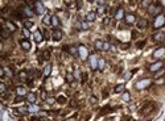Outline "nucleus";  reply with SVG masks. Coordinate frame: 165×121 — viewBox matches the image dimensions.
I'll use <instances>...</instances> for the list:
<instances>
[{"label":"nucleus","mask_w":165,"mask_h":121,"mask_svg":"<svg viewBox=\"0 0 165 121\" xmlns=\"http://www.w3.org/2000/svg\"><path fill=\"white\" fill-rule=\"evenodd\" d=\"M25 97H27V101L29 104H34L36 103V94L34 92H28V95Z\"/></svg>","instance_id":"obj_18"},{"label":"nucleus","mask_w":165,"mask_h":121,"mask_svg":"<svg viewBox=\"0 0 165 121\" xmlns=\"http://www.w3.org/2000/svg\"><path fill=\"white\" fill-rule=\"evenodd\" d=\"M156 84H165V79H162V78L159 79V80L156 82Z\"/></svg>","instance_id":"obj_50"},{"label":"nucleus","mask_w":165,"mask_h":121,"mask_svg":"<svg viewBox=\"0 0 165 121\" xmlns=\"http://www.w3.org/2000/svg\"><path fill=\"white\" fill-rule=\"evenodd\" d=\"M140 121H148V120H140Z\"/></svg>","instance_id":"obj_55"},{"label":"nucleus","mask_w":165,"mask_h":121,"mask_svg":"<svg viewBox=\"0 0 165 121\" xmlns=\"http://www.w3.org/2000/svg\"><path fill=\"white\" fill-rule=\"evenodd\" d=\"M4 25H5V28L8 29L11 33L16 30V25H15V22H12L11 20H4Z\"/></svg>","instance_id":"obj_12"},{"label":"nucleus","mask_w":165,"mask_h":121,"mask_svg":"<svg viewBox=\"0 0 165 121\" xmlns=\"http://www.w3.org/2000/svg\"><path fill=\"white\" fill-rule=\"evenodd\" d=\"M122 99H123V101H129V100H131V95H129V92H123Z\"/></svg>","instance_id":"obj_30"},{"label":"nucleus","mask_w":165,"mask_h":121,"mask_svg":"<svg viewBox=\"0 0 165 121\" xmlns=\"http://www.w3.org/2000/svg\"><path fill=\"white\" fill-rule=\"evenodd\" d=\"M78 53H79V58L81 59H86L89 57V53H87V49H86L83 45H81L79 48H78Z\"/></svg>","instance_id":"obj_9"},{"label":"nucleus","mask_w":165,"mask_h":121,"mask_svg":"<svg viewBox=\"0 0 165 121\" xmlns=\"http://www.w3.org/2000/svg\"><path fill=\"white\" fill-rule=\"evenodd\" d=\"M50 72H52V65H46V66L44 67V71H42L44 77H45V78H48L49 75H50Z\"/></svg>","instance_id":"obj_22"},{"label":"nucleus","mask_w":165,"mask_h":121,"mask_svg":"<svg viewBox=\"0 0 165 121\" xmlns=\"http://www.w3.org/2000/svg\"><path fill=\"white\" fill-rule=\"evenodd\" d=\"M45 101L48 103V104H53L54 101H56V99H54V97H48V99H46Z\"/></svg>","instance_id":"obj_46"},{"label":"nucleus","mask_w":165,"mask_h":121,"mask_svg":"<svg viewBox=\"0 0 165 121\" xmlns=\"http://www.w3.org/2000/svg\"><path fill=\"white\" fill-rule=\"evenodd\" d=\"M33 37H34V42H37V43H40V42H42V40H44V37H42V33H41V30H36V32L33 33Z\"/></svg>","instance_id":"obj_13"},{"label":"nucleus","mask_w":165,"mask_h":121,"mask_svg":"<svg viewBox=\"0 0 165 121\" xmlns=\"http://www.w3.org/2000/svg\"><path fill=\"white\" fill-rule=\"evenodd\" d=\"M89 63L91 66L92 70H98V65H99V58L95 57V55H90L89 58Z\"/></svg>","instance_id":"obj_5"},{"label":"nucleus","mask_w":165,"mask_h":121,"mask_svg":"<svg viewBox=\"0 0 165 121\" xmlns=\"http://www.w3.org/2000/svg\"><path fill=\"white\" fill-rule=\"evenodd\" d=\"M9 36H11V32H9V30L5 28V25H4V26L2 28V37H3V38H8Z\"/></svg>","instance_id":"obj_25"},{"label":"nucleus","mask_w":165,"mask_h":121,"mask_svg":"<svg viewBox=\"0 0 165 121\" xmlns=\"http://www.w3.org/2000/svg\"><path fill=\"white\" fill-rule=\"evenodd\" d=\"M66 5H69V8H75L77 7V2H65ZM78 8V7H77Z\"/></svg>","instance_id":"obj_37"},{"label":"nucleus","mask_w":165,"mask_h":121,"mask_svg":"<svg viewBox=\"0 0 165 121\" xmlns=\"http://www.w3.org/2000/svg\"><path fill=\"white\" fill-rule=\"evenodd\" d=\"M66 80H67L69 83H73V80H74V77H73V75L70 74V72H67V74H66Z\"/></svg>","instance_id":"obj_39"},{"label":"nucleus","mask_w":165,"mask_h":121,"mask_svg":"<svg viewBox=\"0 0 165 121\" xmlns=\"http://www.w3.org/2000/svg\"><path fill=\"white\" fill-rule=\"evenodd\" d=\"M94 45H95V49H98V50H103V45H104V42L102 41V40H97Z\"/></svg>","instance_id":"obj_27"},{"label":"nucleus","mask_w":165,"mask_h":121,"mask_svg":"<svg viewBox=\"0 0 165 121\" xmlns=\"http://www.w3.org/2000/svg\"><path fill=\"white\" fill-rule=\"evenodd\" d=\"M116 20H122L125 17V14H124V9L122 8V7H119V8H116L115 9V16H114Z\"/></svg>","instance_id":"obj_11"},{"label":"nucleus","mask_w":165,"mask_h":121,"mask_svg":"<svg viewBox=\"0 0 165 121\" xmlns=\"http://www.w3.org/2000/svg\"><path fill=\"white\" fill-rule=\"evenodd\" d=\"M42 58H44V60H49V59H50V53H49L48 50H45V51L42 53Z\"/></svg>","instance_id":"obj_36"},{"label":"nucleus","mask_w":165,"mask_h":121,"mask_svg":"<svg viewBox=\"0 0 165 121\" xmlns=\"http://www.w3.org/2000/svg\"><path fill=\"white\" fill-rule=\"evenodd\" d=\"M66 51H69L72 55H74V57H79V53H78V49L77 48H74V46H65L64 48Z\"/></svg>","instance_id":"obj_14"},{"label":"nucleus","mask_w":165,"mask_h":121,"mask_svg":"<svg viewBox=\"0 0 165 121\" xmlns=\"http://www.w3.org/2000/svg\"><path fill=\"white\" fill-rule=\"evenodd\" d=\"M125 22H127L128 25H131V24H133V22L136 21V19H135V14H132V13H129V14H125Z\"/></svg>","instance_id":"obj_19"},{"label":"nucleus","mask_w":165,"mask_h":121,"mask_svg":"<svg viewBox=\"0 0 165 121\" xmlns=\"http://www.w3.org/2000/svg\"><path fill=\"white\" fill-rule=\"evenodd\" d=\"M62 37H64V33H62V30L61 29H54L53 30V33H52V38L54 41H60Z\"/></svg>","instance_id":"obj_8"},{"label":"nucleus","mask_w":165,"mask_h":121,"mask_svg":"<svg viewBox=\"0 0 165 121\" xmlns=\"http://www.w3.org/2000/svg\"><path fill=\"white\" fill-rule=\"evenodd\" d=\"M165 74V67H162V69H160L157 72H155V78L157 79V78H160V77H162V75Z\"/></svg>","instance_id":"obj_29"},{"label":"nucleus","mask_w":165,"mask_h":121,"mask_svg":"<svg viewBox=\"0 0 165 121\" xmlns=\"http://www.w3.org/2000/svg\"><path fill=\"white\" fill-rule=\"evenodd\" d=\"M27 77H28V72H27V71H21V72H20V79H21V80H28Z\"/></svg>","instance_id":"obj_38"},{"label":"nucleus","mask_w":165,"mask_h":121,"mask_svg":"<svg viewBox=\"0 0 165 121\" xmlns=\"http://www.w3.org/2000/svg\"><path fill=\"white\" fill-rule=\"evenodd\" d=\"M33 11L36 14H44L45 13V7L41 2H34V7H33Z\"/></svg>","instance_id":"obj_4"},{"label":"nucleus","mask_w":165,"mask_h":121,"mask_svg":"<svg viewBox=\"0 0 165 121\" xmlns=\"http://www.w3.org/2000/svg\"><path fill=\"white\" fill-rule=\"evenodd\" d=\"M3 70H4V75H7V77H9V78H12V77H13V72H12V70H11V69L5 67V69H3Z\"/></svg>","instance_id":"obj_32"},{"label":"nucleus","mask_w":165,"mask_h":121,"mask_svg":"<svg viewBox=\"0 0 165 121\" xmlns=\"http://www.w3.org/2000/svg\"><path fill=\"white\" fill-rule=\"evenodd\" d=\"M52 25H53V28H56V29H58V26L61 25L60 19H58V16H56V14H53V16H52Z\"/></svg>","instance_id":"obj_20"},{"label":"nucleus","mask_w":165,"mask_h":121,"mask_svg":"<svg viewBox=\"0 0 165 121\" xmlns=\"http://www.w3.org/2000/svg\"><path fill=\"white\" fill-rule=\"evenodd\" d=\"M20 45H21V49H24V50H29L30 48H32V45H30V42H29L27 38L21 40V41H20Z\"/></svg>","instance_id":"obj_16"},{"label":"nucleus","mask_w":165,"mask_h":121,"mask_svg":"<svg viewBox=\"0 0 165 121\" xmlns=\"http://www.w3.org/2000/svg\"><path fill=\"white\" fill-rule=\"evenodd\" d=\"M82 29H89V24H87V21H82Z\"/></svg>","instance_id":"obj_48"},{"label":"nucleus","mask_w":165,"mask_h":121,"mask_svg":"<svg viewBox=\"0 0 165 121\" xmlns=\"http://www.w3.org/2000/svg\"><path fill=\"white\" fill-rule=\"evenodd\" d=\"M151 79H141V80H139L136 84H135V88L136 89H139V91H141V89H144V88H148L149 86H151Z\"/></svg>","instance_id":"obj_3"},{"label":"nucleus","mask_w":165,"mask_h":121,"mask_svg":"<svg viewBox=\"0 0 165 121\" xmlns=\"http://www.w3.org/2000/svg\"><path fill=\"white\" fill-rule=\"evenodd\" d=\"M165 25V14L160 13L159 16L155 17V21H153V28L155 29H160Z\"/></svg>","instance_id":"obj_1"},{"label":"nucleus","mask_w":165,"mask_h":121,"mask_svg":"<svg viewBox=\"0 0 165 121\" xmlns=\"http://www.w3.org/2000/svg\"><path fill=\"white\" fill-rule=\"evenodd\" d=\"M104 69V59L103 58H99V65H98V70H103Z\"/></svg>","instance_id":"obj_34"},{"label":"nucleus","mask_w":165,"mask_h":121,"mask_svg":"<svg viewBox=\"0 0 165 121\" xmlns=\"http://www.w3.org/2000/svg\"><path fill=\"white\" fill-rule=\"evenodd\" d=\"M57 100H58V103H61V104H65V103H66V97H65V96H60Z\"/></svg>","instance_id":"obj_43"},{"label":"nucleus","mask_w":165,"mask_h":121,"mask_svg":"<svg viewBox=\"0 0 165 121\" xmlns=\"http://www.w3.org/2000/svg\"><path fill=\"white\" fill-rule=\"evenodd\" d=\"M152 3L151 2H148V0H144V2H141V5H144V7H147L148 5V8H149V5H151Z\"/></svg>","instance_id":"obj_47"},{"label":"nucleus","mask_w":165,"mask_h":121,"mask_svg":"<svg viewBox=\"0 0 165 121\" xmlns=\"http://www.w3.org/2000/svg\"><path fill=\"white\" fill-rule=\"evenodd\" d=\"M120 48H122L123 50H128V49H129V43H122Z\"/></svg>","instance_id":"obj_45"},{"label":"nucleus","mask_w":165,"mask_h":121,"mask_svg":"<svg viewBox=\"0 0 165 121\" xmlns=\"http://www.w3.org/2000/svg\"><path fill=\"white\" fill-rule=\"evenodd\" d=\"M32 26H33V21L32 20H25L24 21V28L25 29H30Z\"/></svg>","instance_id":"obj_28"},{"label":"nucleus","mask_w":165,"mask_h":121,"mask_svg":"<svg viewBox=\"0 0 165 121\" xmlns=\"http://www.w3.org/2000/svg\"><path fill=\"white\" fill-rule=\"evenodd\" d=\"M42 21H44L45 25H50V24H52V16H45Z\"/></svg>","instance_id":"obj_35"},{"label":"nucleus","mask_w":165,"mask_h":121,"mask_svg":"<svg viewBox=\"0 0 165 121\" xmlns=\"http://www.w3.org/2000/svg\"><path fill=\"white\" fill-rule=\"evenodd\" d=\"M165 54V48H159V49H156L155 51H153V58H160V57H162Z\"/></svg>","instance_id":"obj_15"},{"label":"nucleus","mask_w":165,"mask_h":121,"mask_svg":"<svg viewBox=\"0 0 165 121\" xmlns=\"http://www.w3.org/2000/svg\"><path fill=\"white\" fill-rule=\"evenodd\" d=\"M152 38H153L156 42H162V41H165V33H162V32H156V33L152 36Z\"/></svg>","instance_id":"obj_10"},{"label":"nucleus","mask_w":165,"mask_h":121,"mask_svg":"<svg viewBox=\"0 0 165 121\" xmlns=\"http://www.w3.org/2000/svg\"><path fill=\"white\" fill-rule=\"evenodd\" d=\"M162 11V7L160 5V4H151L149 5V8H148V12L152 14V16H159L160 14V12Z\"/></svg>","instance_id":"obj_2"},{"label":"nucleus","mask_w":165,"mask_h":121,"mask_svg":"<svg viewBox=\"0 0 165 121\" xmlns=\"http://www.w3.org/2000/svg\"><path fill=\"white\" fill-rule=\"evenodd\" d=\"M95 19H97V12H89L86 14V21H89V22L95 21Z\"/></svg>","instance_id":"obj_21"},{"label":"nucleus","mask_w":165,"mask_h":121,"mask_svg":"<svg viewBox=\"0 0 165 121\" xmlns=\"http://www.w3.org/2000/svg\"><path fill=\"white\" fill-rule=\"evenodd\" d=\"M17 112L21 113V115H27V113L29 112V108H27V107H21V108L17 109Z\"/></svg>","instance_id":"obj_33"},{"label":"nucleus","mask_w":165,"mask_h":121,"mask_svg":"<svg viewBox=\"0 0 165 121\" xmlns=\"http://www.w3.org/2000/svg\"><path fill=\"white\" fill-rule=\"evenodd\" d=\"M110 48H111V45H110L108 42H104V45H103V50L107 51V50H110Z\"/></svg>","instance_id":"obj_44"},{"label":"nucleus","mask_w":165,"mask_h":121,"mask_svg":"<svg viewBox=\"0 0 165 121\" xmlns=\"http://www.w3.org/2000/svg\"><path fill=\"white\" fill-rule=\"evenodd\" d=\"M124 89H125V86H124V84H117V86L115 87V89H114V91H115L116 94H123V92H124Z\"/></svg>","instance_id":"obj_26"},{"label":"nucleus","mask_w":165,"mask_h":121,"mask_svg":"<svg viewBox=\"0 0 165 121\" xmlns=\"http://www.w3.org/2000/svg\"><path fill=\"white\" fill-rule=\"evenodd\" d=\"M151 111H153V104L147 105L145 108H143V109L140 111V113H141V115H147V113H151Z\"/></svg>","instance_id":"obj_23"},{"label":"nucleus","mask_w":165,"mask_h":121,"mask_svg":"<svg viewBox=\"0 0 165 121\" xmlns=\"http://www.w3.org/2000/svg\"><path fill=\"white\" fill-rule=\"evenodd\" d=\"M0 92H2V94H5L7 92V87H5L4 83H0Z\"/></svg>","instance_id":"obj_41"},{"label":"nucleus","mask_w":165,"mask_h":121,"mask_svg":"<svg viewBox=\"0 0 165 121\" xmlns=\"http://www.w3.org/2000/svg\"><path fill=\"white\" fill-rule=\"evenodd\" d=\"M103 24H104V25H107V24H110V19H108V17H106V19L103 20Z\"/></svg>","instance_id":"obj_53"},{"label":"nucleus","mask_w":165,"mask_h":121,"mask_svg":"<svg viewBox=\"0 0 165 121\" xmlns=\"http://www.w3.org/2000/svg\"><path fill=\"white\" fill-rule=\"evenodd\" d=\"M21 11H22V14H24V17H32L33 13H34V11H32V7H27V5L22 7Z\"/></svg>","instance_id":"obj_7"},{"label":"nucleus","mask_w":165,"mask_h":121,"mask_svg":"<svg viewBox=\"0 0 165 121\" xmlns=\"http://www.w3.org/2000/svg\"><path fill=\"white\" fill-rule=\"evenodd\" d=\"M160 69H162V60H159V62H155L149 66V71L151 72H157Z\"/></svg>","instance_id":"obj_6"},{"label":"nucleus","mask_w":165,"mask_h":121,"mask_svg":"<svg viewBox=\"0 0 165 121\" xmlns=\"http://www.w3.org/2000/svg\"><path fill=\"white\" fill-rule=\"evenodd\" d=\"M137 26H139V28H147V26H148V20H145V19L137 20Z\"/></svg>","instance_id":"obj_24"},{"label":"nucleus","mask_w":165,"mask_h":121,"mask_svg":"<svg viewBox=\"0 0 165 121\" xmlns=\"http://www.w3.org/2000/svg\"><path fill=\"white\" fill-rule=\"evenodd\" d=\"M41 97H42V100H46V99H48V95H46L45 91H42V92H41Z\"/></svg>","instance_id":"obj_49"},{"label":"nucleus","mask_w":165,"mask_h":121,"mask_svg":"<svg viewBox=\"0 0 165 121\" xmlns=\"http://www.w3.org/2000/svg\"><path fill=\"white\" fill-rule=\"evenodd\" d=\"M135 72V71H129V72H127V74H124V79L125 80H128V79H131V77H132V74Z\"/></svg>","instance_id":"obj_42"},{"label":"nucleus","mask_w":165,"mask_h":121,"mask_svg":"<svg viewBox=\"0 0 165 121\" xmlns=\"http://www.w3.org/2000/svg\"><path fill=\"white\" fill-rule=\"evenodd\" d=\"M82 79L86 80V79H87V75H86V74H82Z\"/></svg>","instance_id":"obj_54"},{"label":"nucleus","mask_w":165,"mask_h":121,"mask_svg":"<svg viewBox=\"0 0 165 121\" xmlns=\"http://www.w3.org/2000/svg\"><path fill=\"white\" fill-rule=\"evenodd\" d=\"M106 9H107V8H106L104 5H99L98 9H97V14H103V13L106 12Z\"/></svg>","instance_id":"obj_31"},{"label":"nucleus","mask_w":165,"mask_h":121,"mask_svg":"<svg viewBox=\"0 0 165 121\" xmlns=\"http://www.w3.org/2000/svg\"><path fill=\"white\" fill-rule=\"evenodd\" d=\"M22 33H24V36H25V37H29V30H28V29H25V28H24V29H22Z\"/></svg>","instance_id":"obj_51"},{"label":"nucleus","mask_w":165,"mask_h":121,"mask_svg":"<svg viewBox=\"0 0 165 121\" xmlns=\"http://www.w3.org/2000/svg\"><path fill=\"white\" fill-rule=\"evenodd\" d=\"M16 95L17 96H27L28 95V92H27V89L24 88V87H21V86H19V87H16Z\"/></svg>","instance_id":"obj_17"},{"label":"nucleus","mask_w":165,"mask_h":121,"mask_svg":"<svg viewBox=\"0 0 165 121\" xmlns=\"http://www.w3.org/2000/svg\"><path fill=\"white\" fill-rule=\"evenodd\" d=\"M144 45H145V42L143 41V42H139V43H136V46H137V48H143Z\"/></svg>","instance_id":"obj_52"},{"label":"nucleus","mask_w":165,"mask_h":121,"mask_svg":"<svg viewBox=\"0 0 165 121\" xmlns=\"http://www.w3.org/2000/svg\"><path fill=\"white\" fill-rule=\"evenodd\" d=\"M74 28H75L77 30H81V29H82V21H77L75 24H74Z\"/></svg>","instance_id":"obj_40"}]
</instances>
